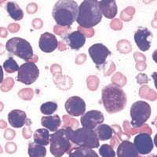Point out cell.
<instances>
[{"mask_svg": "<svg viewBox=\"0 0 157 157\" xmlns=\"http://www.w3.org/2000/svg\"><path fill=\"white\" fill-rule=\"evenodd\" d=\"M13 85V80L11 78H6L5 81L2 82V85L1 86V90L2 91H8L11 89V87Z\"/></svg>", "mask_w": 157, "mask_h": 157, "instance_id": "cell-28", "label": "cell"}, {"mask_svg": "<svg viewBox=\"0 0 157 157\" xmlns=\"http://www.w3.org/2000/svg\"><path fill=\"white\" fill-rule=\"evenodd\" d=\"M41 123L42 126L45 128L52 132H55L61 126V120L58 115L43 116L41 119Z\"/></svg>", "mask_w": 157, "mask_h": 157, "instance_id": "cell-19", "label": "cell"}, {"mask_svg": "<svg viewBox=\"0 0 157 157\" xmlns=\"http://www.w3.org/2000/svg\"><path fill=\"white\" fill-rule=\"evenodd\" d=\"M154 144H155V147L157 148V134H155V137H154Z\"/></svg>", "mask_w": 157, "mask_h": 157, "instance_id": "cell-34", "label": "cell"}, {"mask_svg": "<svg viewBox=\"0 0 157 157\" xmlns=\"http://www.w3.org/2000/svg\"><path fill=\"white\" fill-rule=\"evenodd\" d=\"M27 115L22 110L14 109L8 114V122L10 125L14 128H21L27 123Z\"/></svg>", "mask_w": 157, "mask_h": 157, "instance_id": "cell-16", "label": "cell"}, {"mask_svg": "<svg viewBox=\"0 0 157 157\" xmlns=\"http://www.w3.org/2000/svg\"><path fill=\"white\" fill-rule=\"evenodd\" d=\"M154 157H157V155H155V156H154Z\"/></svg>", "mask_w": 157, "mask_h": 157, "instance_id": "cell-35", "label": "cell"}, {"mask_svg": "<svg viewBox=\"0 0 157 157\" xmlns=\"http://www.w3.org/2000/svg\"><path fill=\"white\" fill-rule=\"evenodd\" d=\"M152 78H153L154 84H155V88L157 89V72H153V73L152 74Z\"/></svg>", "mask_w": 157, "mask_h": 157, "instance_id": "cell-31", "label": "cell"}, {"mask_svg": "<svg viewBox=\"0 0 157 157\" xmlns=\"http://www.w3.org/2000/svg\"><path fill=\"white\" fill-rule=\"evenodd\" d=\"M68 153L69 157H99L95 151L86 147H74Z\"/></svg>", "mask_w": 157, "mask_h": 157, "instance_id": "cell-20", "label": "cell"}, {"mask_svg": "<svg viewBox=\"0 0 157 157\" xmlns=\"http://www.w3.org/2000/svg\"><path fill=\"white\" fill-rule=\"evenodd\" d=\"M65 130L70 141L78 146L86 147L93 149L98 148L100 145L95 130L85 127L72 130L70 127H65Z\"/></svg>", "mask_w": 157, "mask_h": 157, "instance_id": "cell-4", "label": "cell"}, {"mask_svg": "<svg viewBox=\"0 0 157 157\" xmlns=\"http://www.w3.org/2000/svg\"><path fill=\"white\" fill-rule=\"evenodd\" d=\"M50 136L49 130H47V128L38 129L35 131L34 135H33L34 142L37 145L46 146L50 143Z\"/></svg>", "mask_w": 157, "mask_h": 157, "instance_id": "cell-21", "label": "cell"}, {"mask_svg": "<svg viewBox=\"0 0 157 157\" xmlns=\"http://www.w3.org/2000/svg\"><path fill=\"white\" fill-rule=\"evenodd\" d=\"M6 49L9 53L27 62L34 56L30 43L26 39L20 37H13L9 39L6 44Z\"/></svg>", "mask_w": 157, "mask_h": 157, "instance_id": "cell-6", "label": "cell"}, {"mask_svg": "<svg viewBox=\"0 0 157 157\" xmlns=\"http://www.w3.org/2000/svg\"><path fill=\"white\" fill-rule=\"evenodd\" d=\"M8 29H9V30L11 32H17L18 31V29H19V26H18V25H17V24H11V25H9V27H8Z\"/></svg>", "mask_w": 157, "mask_h": 157, "instance_id": "cell-29", "label": "cell"}, {"mask_svg": "<svg viewBox=\"0 0 157 157\" xmlns=\"http://www.w3.org/2000/svg\"><path fill=\"white\" fill-rule=\"evenodd\" d=\"M101 101L106 112L113 114L125 109L127 98L125 92L120 86L112 83L102 89Z\"/></svg>", "mask_w": 157, "mask_h": 157, "instance_id": "cell-1", "label": "cell"}, {"mask_svg": "<svg viewBox=\"0 0 157 157\" xmlns=\"http://www.w3.org/2000/svg\"><path fill=\"white\" fill-rule=\"evenodd\" d=\"M7 36V32H6V30L3 28H0V36L1 37H6Z\"/></svg>", "mask_w": 157, "mask_h": 157, "instance_id": "cell-30", "label": "cell"}, {"mask_svg": "<svg viewBox=\"0 0 157 157\" xmlns=\"http://www.w3.org/2000/svg\"><path fill=\"white\" fill-rule=\"evenodd\" d=\"M28 153L30 157H45L47 155V148L43 145L31 142L29 144Z\"/></svg>", "mask_w": 157, "mask_h": 157, "instance_id": "cell-24", "label": "cell"}, {"mask_svg": "<svg viewBox=\"0 0 157 157\" xmlns=\"http://www.w3.org/2000/svg\"><path fill=\"white\" fill-rule=\"evenodd\" d=\"M152 59H153V61L157 64V49L153 51V53L152 54Z\"/></svg>", "mask_w": 157, "mask_h": 157, "instance_id": "cell-33", "label": "cell"}, {"mask_svg": "<svg viewBox=\"0 0 157 157\" xmlns=\"http://www.w3.org/2000/svg\"><path fill=\"white\" fill-rule=\"evenodd\" d=\"M99 153L102 157H116V152L113 147L108 144H104L100 147Z\"/></svg>", "mask_w": 157, "mask_h": 157, "instance_id": "cell-27", "label": "cell"}, {"mask_svg": "<svg viewBox=\"0 0 157 157\" xmlns=\"http://www.w3.org/2000/svg\"><path fill=\"white\" fill-rule=\"evenodd\" d=\"M57 109V103L54 101H47L43 103L40 107V111L43 115L50 116L54 113H55Z\"/></svg>", "mask_w": 157, "mask_h": 157, "instance_id": "cell-26", "label": "cell"}, {"mask_svg": "<svg viewBox=\"0 0 157 157\" xmlns=\"http://www.w3.org/2000/svg\"><path fill=\"white\" fill-rule=\"evenodd\" d=\"M58 47V41L54 34L45 32L39 38V47L44 53H51Z\"/></svg>", "mask_w": 157, "mask_h": 157, "instance_id": "cell-15", "label": "cell"}, {"mask_svg": "<svg viewBox=\"0 0 157 157\" xmlns=\"http://www.w3.org/2000/svg\"><path fill=\"white\" fill-rule=\"evenodd\" d=\"M105 120V117L101 112L98 110L88 111L81 116L80 122L82 127L94 129L97 128L99 125L102 124Z\"/></svg>", "mask_w": 157, "mask_h": 157, "instance_id": "cell-10", "label": "cell"}, {"mask_svg": "<svg viewBox=\"0 0 157 157\" xmlns=\"http://www.w3.org/2000/svg\"><path fill=\"white\" fill-rule=\"evenodd\" d=\"M99 141H107L113 137V129L108 124H101L95 130Z\"/></svg>", "mask_w": 157, "mask_h": 157, "instance_id": "cell-23", "label": "cell"}, {"mask_svg": "<svg viewBox=\"0 0 157 157\" xmlns=\"http://www.w3.org/2000/svg\"><path fill=\"white\" fill-rule=\"evenodd\" d=\"M6 8L8 12V14L11 17L13 20L18 21L23 19L24 12L17 2H8L6 6Z\"/></svg>", "mask_w": 157, "mask_h": 157, "instance_id": "cell-22", "label": "cell"}, {"mask_svg": "<svg viewBox=\"0 0 157 157\" xmlns=\"http://www.w3.org/2000/svg\"><path fill=\"white\" fill-rule=\"evenodd\" d=\"M67 113L71 116H80L85 113L86 103L85 101L78 96L70 97L64 104Z\"/></svg>", "mask_w": 157, "mask_h": 157, "instance_id": "cell-11", "label": "cell"}, {"mask_svg": "<svg viewBox=\"0 0 157 157\" xmlns=\"http://www.w3.org/2000/svg\"><path fill=\"white\" fill-rule=\"evenodd\" d=\"M17 80L25 85H31L37 80L39 70L37 65L32 61H28L19 67Z\"/></svg>", "mask_w": 157, "mask_h": 157, "instance_id": "cell-8", "label": "cell"}, {"mask_svg": "<svg viewBox=\"0 0 157 157\" xmlns=\"http://www.w3.org/2000/svg\"><path fill=\"white\" fill-rule=\"evenodd\" d=\"M50 153L54 157H61L69 152L71 144L65 128L57 130L50 134Z\"/></svg>", "mask_w": 157, "mask_h": 157, "instance_id": "cell-5", "label": "cell"}, {"mask_svg": "<svg viewBox=\"0 0 157 157\" xmlns=\"http://www.w3.org/2000/svg\"><path fill=\"white\" fill-rule=\"evenodd\" d=\"M3 68L7 73H13L15 71H18L19 66L16 62L13 57H10L7 60H6L3 63Z\"/></svg>", "mask_w": 157, "mask_h": 157, "instance_id": "cell-25", "label": "cell"}, {"mask_svg": "<svg viewBox=\"0 0 157 157\" xmlns=\"http://www.w3.org/2000/svg\"><path fill=\"white\" fill-rule=\"evenodd\" d=\"M134 145L137 148V152L141 155L149 154L153 149V141L150 134L147 133H141L135 136Z\"/></svg>", "mask_w": 157, "mask_h": 157, "instance_id": "cell-12", "label": "cell"}, {"mask_svg": "<svg viewBox=\"0 0 157 157\" xmlns=\"http://www.w3.org/2000/svg\"><path fill=\"white\" fill-rule=\"evenodd\" d=\"M118 157H138V152L134 143L124 140L120 143L117 148Z\"/></svg>", "mask_w": 157, "mask_h": 157, "instance_id": "cell-17", "label": "cell"}, {"mask_svg": "<svg viewBox=\"0 0 157 157\" xmlns=\"http://www.w3.org/2000/svg\"><path fill=\"white\" fill-rule=\"evenodd\" d=\"M102 16L99 1L85 0L78 6L76 21L80 27L91 29L101 21Z\"/></svg>", "mask_w": 157, "mask_h": 157, "instance_id": "cell-3", "label": "cell"}, {"mask_svg": "<svg viewBox=\"0 0 157 157\" xmlns=\"http://www.w3.org/2000/svg\"><path fill=\"white\" fill-rule=\"evenodd\" d=\"M3 69H2V67L0 65V84L2 83L3 82Z\"/></svg>", "mask_w": 157, "mask_h": 157, "instance_id": "cell-32", "label": "cell"}, {"mask_svg": "<svg viewBox=\"0 0 157 157\" xmlns=\"http://www.w3.org/2000/svg\"><path fill=\"white\" fill-rule=\"evenodd\" d=\"M89 54L92 61L98 67L103 65L106 61V59L111 55V51L102 43H95L92 45L88 50Z\"/></svg>", "mask_w": 157, "mask_h": 157, "instance_id": "cell-9", "label": "cell"}, {"mask_svg": "<svg viewBox=\"0 0 157 157\" xmlns=\"http://www.w3.org/2000/svg\"><path fill=\"white\" fill-rule=\"evenodd\" d=\"M131 126L135 128L145 125V122L151 116V107L144 101H137L130 107Z\"/></svg>", "mask_w": 157, "mask_h": 157, "instance_id": "cell-7", "label": "cell"}, {"mask_svg": "<svg viewBox=\"0 0 157 157\" xmlns=\"http://www.w3.org/2000/svg\"><path fill=\"white\" fill-rule=\"evenodd\" d=\"M134 39L138 49L145 52L151 47L152 33L146 28H140L134 33Z\"/></svg>", "mask_w": 157, "mask_h": 157, "instance_id": "cell-13", "label": "cell"}, {"mask_svg": "<svg viewBox=\"0 0 157 157\" xmlns=\"http://www.w3.org/2000/svg\"><path fill=\"white\" fill-rule=\"evenodd\" d=\"M78 13V6L73 0H59L52 10V16L60 27H68L76 21Z\"/></svg>", "mask_w": 157, "mask_h": 157, "instance_id": "cell-2", "label": "cell"}, {"mask_svg": "<svg viewBox=\"0 0 157 157\" xmlns=\"http://www.w3.org/2000/svg\"><path fill=\"white\" fill-rule=\"evenodd\" d=\"M99 6L102 15L109 19H113L117 14L118 9L116 1H110V0L99 1Z\"/></svg>", "mask_w": 157, "mask_h": 157, "instance_id": "cell-18", "label": "cell"}, {"mask_svg": "<svg viewBox=\"0 0 157 157\" xmlns=\"http://www.w3.org/2000/svg\"><path fill=\"white\" fill-rule=\"evenodd\" d=\"M86 36L79 30L68 33L63 37V40L72 50L82 48L86 43Z\"/></svg>", "mask_w": 157, "mask_h": 157, "instance_id": "cell-14", "label": "cell"}]
</instances>
